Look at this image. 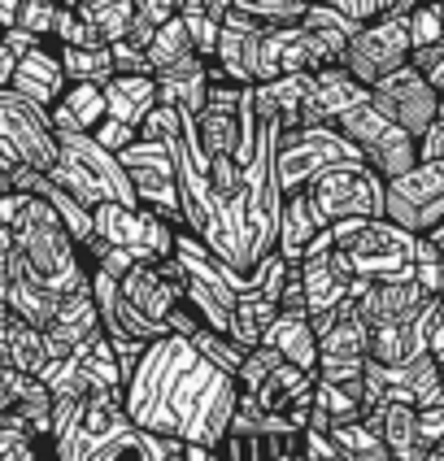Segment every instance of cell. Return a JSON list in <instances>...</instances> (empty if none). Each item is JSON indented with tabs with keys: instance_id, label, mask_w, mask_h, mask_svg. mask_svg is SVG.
Wrapping results in <instances>:
<instances>
[{
	"instance_id": "obj_1",
	"label": "cell",
	"mask_w": 444,
	"mask_h": 461,
	"mask_svg": "<svg viewBox=\"0 0 444 461\" xmlns=\"http://www.w3.org/2000/svg\"><path fill=\"white\" fill-rule=\"evenodd\" d=\"M131 427L196 448H218L235 413V379L213 370L187 339L161 335L122 384Z\"/></svg>"
},
{
	"instance_id": "obj_2",
	"label": "cell",
	"mask_w": 444,
	"mask_h": 461,
	"mask_svg": "<svg viewBox=\"0 0 444 461\" xmlns=\"http://www.w3.org/2000/svg\"><path fill=\"white\" fill-rule=\"evenodd\" d=\"M0 222L14 235V253L35 279L52 287L61 301L87 292V261L83 249L70 240V230L61 227V218L52 213L49 201L40 196H23V192H9L0 201Z\"/></svg>"
},
{
	"instance_id": "obj_3",
	"label": "cell",
	"mask_w": 444,
	"mask_h": 461,
	"mask_svg": "<svg viewBox=\"0 0 444 461\" xmlns=\"http://www.w3.org/2000/svg\"><path fill=\"white\" fill-rule=\"evenodd\" d=\"M331 235V249H336L353 279H414V249L418 235L392 227L388 218H349L327 227Z\"/></svg>"
},
{
	"instance_id": "obj_4",
	"label": "cell",
	"mask_w": 444,
	"mask_h": 461,
	"mask_svg": "<svg viewBox=\"0 0 444 461\" xmlns=\"http://www.w3.org/2000/svg\"><path fill=\"white\" fill-rule=\"evenodd\" d=\"M313 213L322 227H336L349 218H384V179L366 161H340L327 166L318 179L305 187Z\"/></svg>"
},
{
	"instance_id": "obj_5",
	"label": "cell",
	"mask_w": 444,
	"mask_h": 461,
	"mask_svg": "<svg viewBox=\"0 0 444 461\" xmlns=\"http://www.w3.org/2000/svg\"><path fill=\"white\" fill-rule=\"evenodd\" d=\"M340 161H362V153L340 135L331 122L327 127H296V131H279V144H275V175H279V192H305L327 166Z\"/></svg>"
},
{
	"instance_id": "obj_6",
	"label": "cell",
	"mask_w": 444,
	"mask_h": 461,
	"mask_svg": "<svg viewBox=\"0 0 444 461\" xmlns=\"http://www.w3.org/2000/svg\"><path fill=\"white\" fill-rule=\"evenodd\" d=\"M384 218L410 235L444 230V161H418L410 175L384 183Z\"/></svg>"
},
{
	"instance_id": "obj_7",
	"label": "cell",
	"mask_w": 444,
	"mask_h": 461,
	"mask_svg": "<svg viewBox=\"0 0 444 461\" xmlns=\"http://www.w3.org/2000/svg\"><path fill=\"white\" fill-rule=\"evenodd\" d=\"M122 170L131 179L135 205L153 209L161 222H170L175 230H183V209H179V175H175V153L166 144H144L135 140L131 149L118 153Z\"/></svg>"
},
{
	"instance_id": "obj_8",
	"label": "cell",
	"mask_w": 444,
	"mask_h": 461,
	"mask_svg": "<svg viewBox=\"0 0 444 461\" xmlns=\"http://www.w3.org/2000/svg\"><path fill=\"white\" fill-rule=\"evenodd\" d=\"M92 235L109 244V249H127L135 253V261H161V257L175 253V227L161 222L153 209H131V205H113L101 201L92 209Z\"/></svg>"
},
{
	"instance_id": "obj_9",
	"label": "cell",
	"mask_w": 444,
	"mask_h": 461,
	"mask_svg": "<svg viewBox=\"0 0 444 461\" xmlns=\"http://www.w3.org/2000/svg\"><path fill=\"white\" fill-rule=\"evenodd\" d=\"M183 266L175 261V253L161 257V261H135L127 275L118 279V296L127 301V309L149 322L157 335H170L166 331V318L183 305Z\"/></svg>"
},
{
	"instance_id": "obj_10",
	"label": "cell",
	"mask_w": 444,
	"mask_h": 461,
	"mask_svg": "<svg viewBox=\"0 0 444 461\" xmlns=\"http://www.w3.org/2000/svg\"><path fill=\"white\" fill-rule=\"evenodd\" d=\"M410 31H405V18L401 14H388V18H375L353 31L349 49H344V70L358 78L362 87H375L379 78H388L392 70L410 66Z\"/></svg>"
},
{
	"instance_id": "obj_11",
	"label": "cell",
	"mask_w": 444,
	"mask_h": 461,
	"mask_svg": "<svg viewBox=\"0 0 444 461\" xmlns=\"http://www.w3.org/2000/svg\"><path fill=\"white\" fill-rule=\"evenodd\" d=\"M0 144L31 170L49 175L57 166V135L49 127V109L31 104L14 87H0Z\"/></svg>"
},
{
	"instance_id": "obj_12",
	"label": "cell",
	"mask_w": 444,
	"mask_h": 461,
	"mask_svg": "<svg viewBox=\"0 0 444 461\" xmlns=\"http://www.w3.org/2000/svg\"><path fill=\"white\" fill-rule=\"evenodd\" d=\"M370 104L388 118L392 127H401L405 135H422V131L436 122V109H440V96L427 87V78L418 75L414 66H401L392 70L388 78H379L370 87Z\"/></svg>"
},
{
	"instance_id": "obj_13",
	"label": "cell",
	"mask_w": 444,
	"mask_h": 461,
	"mask_svg": "<svg viewBox=\"0 0 444 461\" xmlns=\"http://www.w3.org/2000/svg\"><path fill=\"white\" fill-rule=\"evenodd\" d=\"M296 275H301V287H305V313H310V318L331 313V309L344 305L349 292H353V270H349V261L331 249V235H327V230H322L310 249H305V257L296 261Z\"/></svg>"
},
{
	"instance_id": "obj_14",
	"label": "cell",
	"mask_w": 444,
	"mask_h": 461,
	"mask_svg": "<svg viewBox=\"0 0 444 461\" xmlns=\"http://www.w3.org/2000/svg\"><path fill=\"white\" fill-rule=\"evenodd\" d=\"M349 301L358 305L366 327H396V322H414L422 309L431 305V296L414 279H353Z\"/></svg>"
},
{
	"instance_id": "obj_15",
	"label": "cell",
	"mask_w": 444,
	"mask_h": 461,
	"mask_svg": "<svg viewBox=\"0 0 444 461\" xmlns=\"http://www.w3.org/2000/svg\"><path fill=\"white\" fill-rule=\"evenodd\" d=\"M57 153L70 157L78 170L101 187V201L135 209V192H131V179H127V170H122V161L113 153H104L92 135H57Z\"/></svg>"
},
{
	"instance_id": "obj_16",
	"label": "cell",
	"mask_w": 444,
	"mask_h": 461,
	"mask_svg": "<svg viewBox=\"0 0 444 461\" xmlns=\"http://www.w3.org/2000/svg\"><path fill=\"white\" fill-rule=\"evenodd\" d=\"M0 305L9 309V318H18V322H26V327L44 331L52 318H57V309H61V296L35 279L23 261H18V253H14L9 270H5V279H0Z\"/></svg>"
},
{
	"instance_id": "obj_17",
	"label": "cell",
	"mask_w": 444,
	"mask_h": 461,
	"mask_svg": "<svg viewBox=\"0 0 444 461\" xmlns=\"http://www.w3.org/2000/svg\"><path fill=\"white\" fill-rule=\"evenodd\" d=\"M366 101H370V87H362L344 66H327V70L313 75V96L305 101L296 127H327L340 113H349V109H358Z\"/></svg>"
},
{
	"instance_id": "obj_18",
	"label": "cell",
	"mask_w": 444,
	"mask_h": 461,
	"mask_svg": "<svg viewBox=\"0 0 444 461\" xmlns=\"http://www.w3.org/2000/svg\"><path fill=\"white\" fill-rule=\"evenodd\" d=\"M9 87L26 96L31 104H40V109H52V104L61 101V92H66V75H61V57H57V44L44 40L40 49H31L26 57L14 61V78H9Z\"/></svg>"
},
{
	"instance_id": "obj_19",
	"label": "cell",
	"mask_w": 444,
	"mask_h": 461,
	"mask_svg": "<svg viewBox=\"0 0 444 461\" xmlns=\"http://www.w3.org/2000/svg\"><path fill=\"white\" fill-rule=\"evenodd\" d=\"M153 83H157V104H170L179 118H196L209 101V61L187 52L170 70L153 75Z\"/></svg>"
},
{
	"instance_id": "obj_20",
	"label": "cell",
	"mask_w": 444,
	"mask_h": 461,
	"mask_svg": "<svg viewBox=\"0 0 444 461\" xmlns=\"http://www.w3.org/2000/svg\"><path fill=\"white\" fill-rule=\"evenodd\" d=\"M362 422L384 439L388 457H396V461H422L427 457V444L418 439V410L414 405L388 401V405H379V410L366 413Z\"/></svg>"
},
{
	"instance_id": "obj_21",
	"label": "cell",
	"mask_w": 444,
	"mask_h": 461,
	"mask_svg": "<svg viewBox=\"0 0 444 461\" xmlns=\"http://www.w3.org/2000/svg\"><path fill=\"white\" fill-rule=\"evenodd\" d=\"M92 331H101V318H96V305H92V292H75L66 296L57 318L44 327V344H49V357H70L78 344Z\"/></svg>"
},
{
	"instance_id": "obj_22",
	"label": "cell",
	"mask_w": 444,
	"mask_h": 461,
	"mask_svg": "<svg viewBox=\"0 0 444 461\" xmlns=\"http://www.w3.org/2000/svg\"><path fill=\"white\" fill-rule=\"evenodd\" d=\"M261 344L270 353H279L287 366H296V370L318 379V339H313V327L305 313H275V322L266 327Z\"/></svg>"
},
{
	"instance_id": "obj_23",
	"label": "cell",
	"mask_w": 444,
	"mask_h": 461,
	"mask_svg": "<svg viewBox=\"0 0 444 461\" xmlns=\"http://www.w3.org/2000/svg\"><path fill=\"white\" fill-rule=\"evenodd\" d=\"M322 230H327V227H322V218L313 213L310 196H305V192H292V196H284V209H279L275 253L284 257L287 266H296V261L305 257V249H310Z\"/></svg>"
},
{
	"instance_id": "obj_24",
	"label": "cell",
	"mask_w": 444,
	"mask_h": 461,
	"mask_svg": "<svg viewBox=\"0 0 444 461\" xmlns=\"http://www.w3.org/2000/svg\"><path fill=\"white\" fill-rule=\"evenodd\" d=\"M101 92H104V118L127 122V127H135V131H140V122L157 109L153 75H113Z\"/></svg>"
},
{
	"instance_id": "obj_25",
	"label": "cell",
	"mask_w": 444,
	"mask_h": 461,
	"mask_svg": "<svg viewBox=\"0 0 444 461\" xmlns=\"http://www.w3.org/2000/svg\"><path fill=\"white\" fill-rule=\"evenodd\" d=\"M427 313V309H422ZM422 313L414 322H396V327H370V344H366V361L384 366V370H396L405 361H414L427 353L422 344Z\"/></svg>"
},
{
	"instance_id": "obj_26",
	"label": "cell",
	"mask_w": 444,
	"mask_h": 461,
	"mask_svg": "<svg viewBox=\"0 0 444 461\" xmlns=\"http://www.w3.org/2000/svg\"><path fill=\"white\" fill-rule=\"evenodd\" d=\"M49 361L52 357H49V344H44V331L26 327V322H18V318L5 322V331H0V366L18 370V375H26V379H40Z\"/></svg>"
},
{
	"instance_id": "obj_27",
	"label": "cell",
	"mask_w": 444,
	"mask_h": 461,
	"mask_svg": "<svg viewBox=\"0 0 444 461\" xmlns=\"http://www.w3.org/2000/svg\"><path fill=\"white\" fill-rule=\"evenodd\" d=\"M70 357H75L87 392H113V396H122V370H118V357H113V348H109V339L101 331L87 335Z\"/></svg>"
},
{
	"instance_id": "obj_28",
	"label": "cell",
	"mask_w": 444,
	"mask_h": 461,
	"mask_svg": "<svg viewBox=\"0 0 444 461\" xmlns=\"http://www.w3.org/2000/svg\"><path fill=\"white\" fill-rule=\"evenodd\" d=\"M175 448H183L179 439H161L140 431V427H122L113 439H104L87 461H166Z\"/></svg>"
},
{
	"instance_id": "obj_29",
	"label": "cell",
	"mask_w": 444,
	"mask_h": 461,
	"mask_svg": "<svg viewBox=\"0 0 444 461\" xmlns=\"http://www.w3.org/2000/svg\"><path fill=\"white\" fill-rule=\"evenodd\" d=\"M75 14L101 35L104 49H109V44H122V40H127L131 18H135L131 0H78Z\"/></svg>"
},
{
	"instance_id": "obj_30",
	"label": "cell",
	"mask_w": 444,
	"mask_h": 461,
	"mask_svg": "<svg viewBox=\"0 0 444 461\" xmlns=\"http://www.w3.org/2000/svg\"><path fill=\"white\" fill-rule=\"evenodd\" d=\"M313 410L327 413L331 427H344V422H362V379L358 384H313Z\"/></svg>"
},
{
	"instance_id": "obj_31",
	"label": "cell",
	"mask_w": 444,
	"mask_h": 461,
	"mask_svg": "<svg viewBox=\"0 0 444 461\" xmlns=\"http://www.w3.org/2000/svg\"><path fill=\"white\" fill-rule=\"evenodd\" d=\"M57 57H61V75H66V83H96V87H104L109 78H113V57H109V49H57Z\"/></svg>"
},
{
	"instance_id": "obj_32",
	"label": "cell",
	"mask_w": 444,
	"mask_h": 461,
	"mask_svg": "<svg viewBox=\"0 0 444 461\" xmlns=\"http://www.w3.org/2000/svg\"><path fill=\"white\" fill-rule=\"evenodd\" d=\"M327 436H331V444L344 453V461H388L384 439L375 436L366 422H344V427H331Z\"/></svg>"
},
{
	"instance_id": "obj_33",
	"label": "cell",
	"mask_w": 444,
	"mask_h": 461,
	"mask_svg": "<svg viewBox=\"0 0 444 461\" xmlns=\"http://www.w3.org/2000/svg\"><path fill=\"white\" fill-rule=\"evenodd\" d=\"M187 52H196L192 49V40H187V26H183V18H170L166 26H157V35H153V44H149V66H153V75H161V70H170L175 61H183Z\"/></svg>"
},
{
	"instance_id": "obj_34",
	"label": "cell",
	"mask_w": 444,
	"mask_h": 461,
	"mask_svg": "<svg viewBox=\"0 0 444 461\" xmlns=\"http://www.w3.org/2000/svg\"><path fill=\"white\" fill-rule=\"evenodd\" d=\"M310 5L313 0H231L235 14H244L261 26H296Z\"/></svg>"
},
{
	"instance_id": "obj_35",
	"label": "cell",
	"mask_w": 444,
	"mask_h": 461,
	"mask_svg": "<svg viewBox=\"0 0 444 461\" xmlns=\"http://www.w3.org/2000/svg\"><path fill=\"white\" fill-rule=\"evenodd\" d=\"M70 109V118L78 122V131L83 135H92L96 131V122L104 118V92L96 87V83H66V92H61V101Z\"/></svg>"
},
{
	"instance_id": "obj_36",
	"label": "cell",
	"mask_w": 444,
	"mask_h": 461,
	"mask_svg": "<svg viewBox=\"0 0 444 461\" xmlns=\"http://www.w3.org/2000/svg\"><path fill=\"white\" fill-rule=\"evenodd\" d=\"M0 461H44V444L5 410H0Z\"/></svg>"
},
{
	"instance_id": "obj_37",
	"label": "cell",
	"mask_w": 444,
	"mask_h": 461,
	"mask_svg": "<svg viewBox=\"0 0 444 461\" xmlns=\"http://www.w3.org/2000/svg\"><path fill=\"white\" fill-rule=\"evenodd\" d=\"M49 179L57 183V187H61L66 196H75V201H78L83 209H96V205H101V187H96V183L87 179V175L78 170V166L70 161V157H61V153H57V166L49 170Z\"/></svg>"
},
{
	"instance_id": "obj_38",
	"label": "cell",
	"mask_w": 444,
	"mask_h": 461,
	"mask_svg": "<svg viewBox=\"0 0 444 461\" xmlns=\"http://www.w3.org/2000/svg\"><path fill=\"white\" fill-rule=\"evenodd\" d=\"M187 344H192V348H196V353H201V357H205L213 370H222V375H231V379H235V370H240L244 353L235 348L227 335H218V331H209V327H201V331L192 335Z\"/></svg>"
},
{
	"instance_id": "obj_39",
	"label": "cell",
	"mask_w": 444,
	"mask_h": 461,
	"mask_svg": "<svg viewBox=\"0 0 444 461\" xmlns=\"http://www.w3.org/2000/svg\"><path fill=\"white\" fill-rule=\"evenodd\" d=\"M49 40L57 49H101V35L83 23L75 9H57V14H52Z\"/></svg>"
},
{
	"instance_id": "obj_40",
	"label": "cell",
	"mask_w": 444,
	"mask_h": 461,
	"mask_svg": "<svg viewBox=\"0 0 444 461\" xmlns=\"http://www.w3.org/2000/svg\"><path fill=\"white\" fill-rule=\"evenodd\" d=\"M405 18V31H410V49H431V44H444V23L440 14L431 9V5H414L410 14H401Z\"/></svg>"
},
{
	"instance_id": "obj_41",
	"label": "cell",
	"mask_w": 444,
	"mask_h": 461,
	"mask_svg": "<svg viewBox=\"0 0 444 461\" xmlns=\"http://www.w3.org/2000/svg\"><path fill=\"white\" fill-rule=\"evenodd\" d=\"M318 5L336 9L340 18H349L353 26H366V23H375V18L396 14V0H318Z\"/></svg>"
},
{
	"instance_id": "obj_42",
	"label": "cell",
	"mask_w": 444,
	"mask_h": 461,
	"mask_svg": "<svg viewBox=\"0 0 444 461\" xmlns=\"http://www.w3.org/2000/svg\"><path fill=\"white\" fill-rule=\"evenodd\" d=\"M175 135H179V113L170 104H157L153 113L140 122V140L144 144H175Z\"/></svg>"
},
{
	"instance_id": "obj_43",
	"label": "cell",
	"mask_w": 444,
	"mask_h": 461,
	"mask_svg": "<svg viewBox=\"0 0 444 461\" xmlns=\"http://www.w3.org/2000/svg\"><path fill=\"white\" fill-rule=\"evenodd\" d=\"M52 14H57V0H23V9H18V31L26 35H40V40H49L52 31Z\"/></svg>"
},
{
	"instance_id": "obj_44",
	"label": "cell",
	"mask_w": 444,
	"mask_h": 461,
	"mask_svg": "<svg viewBox=\"0 0 444 461\" xmlns=\"http://www.w3.org/2000/svg\"><path fill=\"white\" fill-rule=\"evenodd\" d=\"M410 66L427 78V87H431V92L444 101V44H431V49L410 52Z\"/></svg>"
},
{
	"instance_id": "obj_45",
	"label": "cell",
	"mask_w": 444,
	"mask_h": 461,
	"mask_svg": "<svg viewBox=\"0 0 444 461\" xmlns=\"http://www.w3.org/2000/svg\"><path fill=\"white\" fill-rule=\"evenodd\" d=\"M183 26H187V40H192V49H196V57H205V61H213V49H218V26L209 14H187L183 18Z\"/></svg>"
},
{
	"instance_id": "obj_46",
	"label": "cell",
	"mask_w": 444,
	"mask_h": 461,
	"mask_svg": "<svg viewBox=\"0 0 444 461\" xmlns=\"http://www.w3.org/2000/svg\"><path fill=\"white\" fill-rule=\"evenodd\" d=\"M422 344H427V357L444 370V305L431 301L427 313H422Z\"/></svg>"
},
{
	"instance_id": "obj_47",
	"label": "cell",
	"mask_w": 444,
	"mask_h": 461,
	"mask_svg": "<svg viewBox=\"0 0 444 461\" xmlns=\"http://www.w3.org/2000/svg\"><path fill=\"white\" fill-rule=\"evenodd\" d=\"M92 140L101 144L104 153H113V157H118L122 149H131V144L140 140V131L127 127V122H113V118H101V122H96V131H92Z\"/></svg>"
},
{
	"instance_id": "obj_48",
	"label": "cell",
	"mask_w": 444,
	"mask_h": 461,
	"mask_svg": "<svg viewBox=\"0 0 444 461\" xmlns=\"http://www.w3.org/2000/svg\"><path fill=\"white\" fill-rule=\"evenodd\" d=\"M296 457L301 461H344V453L331 444V436H322V431H310V427H305V431H301Z\"/></svg>"
},
{
	"instance_id": "obj_49",
	"label": "cell",
	"mask_w": 444,
	"mask_h": 461,
	"mask_svg": "<svg viewBox=\"0 0 444 461\" xmlns=\"http://www.w3.org/2000/svg\"><path fill=\"white\" fill-rule=\"evenodd\" d=\"M109 57H113V75H153L149 57L131 44H109Z\"/></svg>"
},
{
	"instance_id": "obj_50",
	"label": "cell",
	"mask_w": 444,
	"mask_h": 461,
	"mask_svg": "<svg viewBox=\"0 0 444 461\" xmlns=\"http://www.w3.org/2000/svg\"><path fill=\"white\" fill-rule=\"evenodd\" d=\"M131 9L149 26H166L170 18H179V0H131Z\"/></svg>"
},
{
	"instance_id": "obj_51",
	"label": "cell",
	"mask_w": 444,
	"mask_h": 461,
	"mask_svg": "<svg viewBox=\"0 0 444 461\" xmlns=\"http://www.w3.org/2000/svg\"><path fill=\"white\" fill-rule=\"evenodd\" d=\"M418 439L431 448L436 439H444V405H431V410H418Z\"/></svg>"
},
{
	"instance_id": "obj_52",
	"label": "cell",
	"mask_w": 444,
	"mask_h": 461,
	"mask_svg": "<svg viewBox=\"0 0 444 461\" xmlns=\"http://www.w3.org/2000/svg\"><path fill=\"white\" fill-rule=\"evenodd\" d=\"M418 161H444V122H431L418 135Z\"/></svg>"
},
{
	"instance_id": "obj_53",
	"label": "cell",
	"mask_w": 444,
	"mask_h": 461,
	"mask_svg": "<svg viewBox=\"0 0 444 461\" xmlns=\"http://www.w3.org/2000/svg\"><path fill=\"white\" fill-rule=\"evenodd\" d=\"M0 44H5V49H9V57L18 61V57H26L31 49H40L44 40H40V35H26V31H18V26H9V31L0 35Z\"/></svg>"
},
{
	"instance_id": "obj_54",
	"label": "cell",
	"mask_w": 444,
	"mask_h": 461,
	"mask_svg": "<svg viewBox=\"0 0 444 461\" xmlns=\"http://www.w3.org/2000/svg\"><path fill=\"white\" fill-rule=\"evenodd\" d=\"M153 35H157V26L140 23V18H131L127 40H122V44H131V49H140V52H149V44H153Z\"/></svg>"
},
{
	"instance_id": "obj_55",
	"label": "cell",
	"mask_w": 444,
	"mask_h": 461,
	"mask_svg": "<svg viewBox=\"0 0 444 461\" xmlns=\"http://www.w3.org/2000/svg\"><path fill=\"white\" fill-rule=\"evenodd\" d=\"M183 461H222L218 448H196V444H183Z\"/></svg>"
},
{
	"instance_id": "obj_56",
	"label": "cell",
	"mask_w": 444,
	"mask_h": 461,
	"mask_svg": "<svg viewBox=\"0 0 444 461\" xmlns=\"http://www.w3.org/2000/svg\"><path fill=\"white\" fill-rule=\"evenodd\" d=\"M18 9H23V0H0V26H5V31L18 23Z\"/></svg>"
},
{
	"instance_id": "obj_57",
	"label": "cell",
	"mask_w": 444,
	"mask_h": 461,
	"mask_svg": "<svg viewBox=\"0 0 444 461\" xmlns=\"http://www.w3.org/2000/svg\"><path fill=\"white\" fill-rule=\"evenodd\" d=\"M9 78H14V57H9V49L0 44V87H9Z\"/></svg>"
},
{
	"instance_id": "obj_58",
	"label": "cell",
	"mask_w": 444,
	"mask_h": 461,
	"mask_svg": "<svg viewBox=\"0 0 444 461\" xmlns=\"http://www.w3.org/2000/svg\"><path fill=\"white\" fill-rule=\"evenodd\" d=\"M422 461H444V439H436V444L427 448V457H422Z\"/></svg>"
},
{
	"instance_id": "obj_59",
	"label": "cell",
	"mask_w": 444,
	"mask_h": 461,
	"mask_svg": "<svg viewBox=\"0 0 444 461\" xmlns=\"http://www.w3.org/2000/svg\"><path fill=\"white\" fill-rule=\"evenodd\" d=\"M5 196H9V170L0 166V201H5Z\"/></svg>"
},
{
	"instance_id": "obj_60",
	"label": "cell",
	"mask_w": 444,
	"mask_h": 461,
	"mask_svg": "<svg viewBox=\"0 0 444 461\" xmlns=\"http://www.w3.org/2000/svg\"><path fill=\"white\" fill-rule=\"evenodd\" d=\"M57 9H78V0H57Z\"/></svg>"
},
{
	"instance_id": "obj_61",
	"label": "cell",
	"mask_w": 444,
	"mask_h": 461,
	"mask_svg": "<svg viewBox=\"0 0 444 461\" xmlns=\"http://www.w3.org/2000/svg\"><path fill=\"white\" fill-rule=\"evenodd\" d=\"M418 5H444V0H418Z\"/></svg>"
},
{
	"instance_id": "obj_62",
	"label": "cell",
	"mask_w": 444,
	"mask_h": 461,
	"mask_svg": "<svg viewBox=\"0 0 444 461\" xmlns=\"http://www.w3.org/2000/svg\"><path fill=\"white\" fill-rule=\"evenodd\" d=\"M44 461H57V457H52V453H49V448H44Z\"/></svg>"
},
{
	"instance_id": "obj_63",
	"label": "cell",
	"mask_w": 444,
	"mask_h": 461,
	"mask_svg": "<svg viewBox=\"0 0 444 461\" xmlns=\"http://www.w3.org/2000/svg\"><path fill=\"white\" fill-rule=\"evenodd\" d=\"M287 461H301V457H287Z\"/></svg>"
}]
</instances>
